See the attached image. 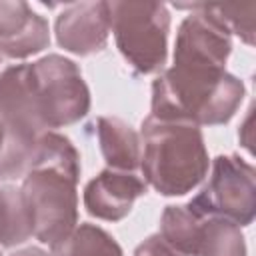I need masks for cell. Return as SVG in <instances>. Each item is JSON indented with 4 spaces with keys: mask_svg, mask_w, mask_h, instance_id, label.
Segmentation results:
<instances>
[{
    "mask_svg": "<svg viewBox=\"0 0 256 256\" xmlns=\"http://www.w3.org/2000/svg\"><path fill=\"white\" fill-rule=\"evenodd\" d=\"M132 256H182V254H178L172 246H168L162 240L160 234H150L148 238H144L136 246V250H134Z\"/></svg>",
    "mask_w": 256,
    "mask_h": 256,
    "instance_id": "cell-17",
    "label": "cell"
},
{
    "mask_svg": "<svg viewBox=\"0 0 256 256\" xmlns=\"http://www.w3.org/2000/svg\"><path fill=\"white\" fill-rule=\"evenodd\" d=\"M48 44L50 28L44 16L24 0H0V58L24 60Z\"/></svg>",
    "mask_w": 256,
    "mask_h": 256,
    "instance_id": "cell-10",
    "label": "cell"
},
{
    "mask_svg": "<svg viewBox=\"0 0 256 256\" xmlns=\"http://www.w3.org/2000/svg\"><path fill=\"white\" fill-rule=\"evenodd\" d=\"M204 216L188 204H170L160 216V236L182 256H198Z\"/></svg>",
    "mask_w": 256,
    "mask_h": 256,
    "instance_id": "cell-12",
    "label": "cell"
},
{
    "mask_svg": "<svg viewBox=\"0 0 256 256\" xmlns=\"http://www.w3.org/2000/svg\"><path fill=\"white\" fill-rule=\"evenodd\" d=\"M56 42L70 54L92 56L106 48L110 36L108 2L68 4L54 22Z\"/></svg>",
    "mask_w": 256,
    "mask_h": 256,
    "instance_id": "cell-8",
    "label": "cell"
},
{
    "mask_svg": "<svg viewBox=\"0 0 256 256\" xmlns=\"http://www.w3.org/2000/svg\"><path fill=\"white\" fill-rule=\"evenodd\" d=\"M52 256H124V252L110 232L82 222L62 242L52 246Z\"/></svg>",
    "mask_w": 256,
    "mask_h": 256,
    "instance_id": "cell-14",
    "label": "cell"
},
{
    "mask_svg": "<svg viewBox=\"0 0 256 256\" xmlns=\"http://www.w3.org/2000/svg\"><path fill=\"white\" fill-rule=\"evenodd\" d=\"M246 88L226 68L172 64L152 82L150 116L194 126H222L232 120Z\"/></svg>",
    "mask_w": 256,
    "mask_h": 256,
    "instance_id": "cell-2",
    "label": "cell"
},
{
    "mask_svg": "<svg viewBox=\"0 0 256 256\" xmlns=\"http://www.w3.org/2000/svg\"><path fill=\"white\" fill-rule=\"evenodd\" d=\"M198 256H246V238L238 224L204 216Z\"/></svg>",
    "mask_w": 256,
    "mask_h": 256,
    "instance_id": "cell-15",
    "label": "cell"
},
{
    "mask_svg": "<svg viewBox=\"0 0 256 256\" xmlns=\"http://www.w3.org/2000/svg\"><path fill=\"white\" fill-rule=\"evenodd\" d=\"M32 230V216L20 188L0 184V248H14L24 244Z\"/></svg>",
    "mask_w": 256,
    "mask_h": 256,
    "instance_id": "cell-13",
    "label": "cell"
},
{
    "mask_svg": "<svg viewBox=\"0 0 256 256\" xmlns=\"http://www.w3.org/2000/svg\"><path fill=\"white\" fill-rule=\"evenodd\" d=\"M110 6V32L126 64L140 76L162 72L168 58L170 12L162 2L118 0Z\"/></svg>",
    "mask_w": 256,
    "mask_h": 256,
    "instance_id": "cell-4",
    "label": "cell"
},
{
    "mask_svg": "<svg viewBox=\"0 0 256 256\" xmlns=\"http://www.w3.org/2000/svg\"><path fill=\"white\" fill-rule=\"evenodd\" d=\"M200 216H216L250 226L256 214V170L238 154H220L202 190L188 202Z\"/></svg>",
    "mask_w": 256,
    "mask_h": 256,
    "instance_id": "cell-6",
    "label": "cell"
},
{
    "mask_svg": "<svg viewBox=\"0 0 256 256\" xmlns=\"http://www.w3.org/2000/svg\"><path fill=\"white\" fill-rule=\"evenodd\" d=\"M0 60H2V58H0Z\"/></svg>",
    "mask_w": 256,
    "mask_h": 256,
    "instance_id": "cell-21",
    "label": "cell"
},
{
    "mask_svg": "<svg viewBox=\"0 0 256 256\" xmlns=\"http://www.w3.org/2000/svg\"><path fill=\"white\" fill-rule=\"evenodd\" d=\"M192 12L180 22L174 42V64L226 68L232 52L228 28L218 20L212 4H182Z\"/></svg>",
    "mask_w": 256,
    "mask_h": 256,
    "instance_id": "cell-7",
    "label": "cell"
},
{
    "mask_svg": "<svg viewBox=\"0 0 256 256\" xmlns=\"http://www.w3.org/2000/svg\"><path fill=\"white\" fill-rule=\"evenodd\" d=\"M96 136L108 168L128 172H136L140 168V134L128 122L116 116H100L96 120Z\"/></svg>",
    "mask_w": 256,
    "mask_h": 256,
    "instance_id": "cell-11",
    "label": "cell"
},
{
    "mask_svg": "<svg viewBox=\"0 0 256 256\" xmlns=\"http://www.w3.org/2000/svg\"><path fill=\"white\" fill-rule=\"evenodd\" d=\"M140 170L162 196H184L208 176V150L198 126L146 116L140 126Z\"/></svg>",
    "mask_w": 256,
    "mask_h": 256,
    "instance_id": "cell-3",
    "label": "cell"
},
{
    "mask_svg": "<svg viewBox=\"0 0 256 256\" xmlns=\"http://www.w3.org/2000/svg\"><path fill=\"white\" fill-rule=\"evenodd\" d=\"M218 20L228 28V32L236 34L244 44H254V14L256 4H212Z\"/></svg>",
    "mask_w": 256,
    "mask_h": 256,
    "instance_id": "cell-16",
    "label": "cell"
},
{
    "mask_svg": "<svg viewBox=\"0 0 256 256\" xmlns=\"http://www.w3.org/2000/svg\"><path fill=\"white\" fill-rule=\"evenodd\" d=\"M80 154L56 130L40 136L20 192L32 216L34 236L50 248L78 226Z\"/></svg>",
    "mask_w": 256,
    "mask_h": 256,
    "instance_id": "cell-1",
    "label": "cell"
},
{
    "mask_svg": "<svg viewBox=\"0 0 256 256\" xmlns=\"http://www.w3.org/2000/svg\"><path fill=\"white\" fill-rule=\"evenodd\" d=\"M2 142H4V128H2V124H0V148H2Z\"/></svg>",
    "mask_w": 256,
    "mask_h": 256,
    "instance_id": "cell-19",
    "label": "cell"
},
{
    "mask_svg": "<svg viewBox=\"0 0 256 256\" xmlns=\"http://www.w3.org/2000/svg\"><path fill=\"white\" fill-rule=\"evenodd\" d=\"M148 184L138 172L104 168L84 186L82 202L90 216L120 222L132 212L134 202L144 196Z\"/></svg>",
    "mask_w": 256,
    "mask_h": 256,
    "instance_id": "cell-9",
    "label": "cell"
},
{
    "mask_svg": "<svg viewBox=\"0 0 256 256\" xmlns=\"http://www.w3.org/2000/svg\"><path fill=\"white\" fill-rule=\"evenodd\" d=\"M12 256H52V254H48L46 250H42V248H38V246H28V248L16 250Z\"/></svg>",
    "mask_w": 256,
    "mask_h": 256,
    "instance_id": "cell-18",
    "label": "cell"
},
{
    "mask_svg": "<svg viewBox=\"0 0 256 256\" xmlns=\"http://www.w3.org/2000/svg\"><path fill=\"white\" fill-rule=\"evenodd\" d=\"M34 106L46 130L80 122L90 112V90L78 64L60 54H46L28 64Z\"/></svg>",
    "mask_w": 256,
    "mask_h": 256,
    "instance_id": "cell-5",
    "label": "cell"
},
{
    "mask_svg": "<svg viewBox=\"0 0 256 256\" xmlns=\"http://www.w3.org/2000/svg\"><path fill=\"white\" fill-rule=\"evenodd\" d=\"M0 256H2V254H0Z\"/></svg>",
    "mask_w": 256,
    "mask_h": 256,
    "instance_id": "cell-20",
    "label": "cell"
}]
</instances>
